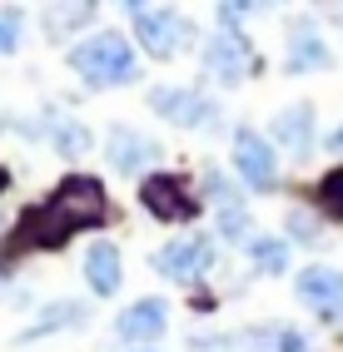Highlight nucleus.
<instances>
[{"label": "nucleus", "instance_id": "obj_1", "mask_svg": "<svg viewBox=\"0 0 343 352\" xmlns=\"http://www.w3.org/2000/svg\"><path fill=\"white\" fill-rule=\"evenodd\" d=\"M70 69H75L85 85H95V89L134 85V80H140V60H134L129 40L120 30H100V35L80 40L75 50H70Z\"/></svg>", "mask_w": 343, "mask_h": 352}, {"label": "nucleus", "instance_id": "obj_2", "mask_svg": "<svg viewBox=\"0 0 343 352\" xmlns=\"http://www.w3.org/2000/svg\"><path fill=\"white\" fill-rule=\"evenodd\" d=\"M45 214H50V223L65 233V239H70V233H80V228H100V223L110 219L105 184L90 179V174H70L50 199H45Z\"/></svg>", "mask_w": 343, "mask_h": 352}, {"label": "nucleus", "instance_id": "obj_3", "mask_svg": "<svg viewBox=\"0 0 343 352\" xmlns=\"http://www.w3.org/2000/svg\"><path fill=\"white\" fill-rule=\"evenodd\" d=\"M149 109L165 114V120L179 124V129H214L219 124V104L204 95V89H189V85H159V89H149Z\"/></svg>", "mask_w": 343, "mask_h": 352}, {"label": "nucleus", "instance_id": "obj_4", "mask_svg": "<svg viewBox=\"0 0 343 352\" xmlns=\"http://www.w3.org/2000/svg\"><path fill=\"white\" fill-rule=\"evenodd\" d=\"M134 35H140V45L154 55V60H169V55H179L185 45H194V25L179 10H169V6H145L140 15H134Z\"/></svg>", "mask_w": 343, "mask_h": 352}, {"label": "nucleus", "instance_id": "obj_5", "mask_svg": "<svg viewBox=\"0 0 343 352\" xmlns=\"http://www.w3.org/2000/svg\"><path fill=\"white\" fill-rule=\"evenodd\" d=\"M214 268V243L194 233V239H174L154 253V273H165L169 283H199L204 273Z\"/></svg>", "mask_w": 343, "mask_h": 352}, {"label": "nucleus", "instance_id": "obj_6", "mask_svg": "<svg viewBox=\"0 0 343 352\" xmlns=\"http://www.w3.org/2000/svg\"><path fill=\"white\" fill-rule=\"evenodd\" d=\"M140 204L154 219H165V223H189L199 214V199L189 194V184L179 174H149L140 184Z\"/></svg>", "mask_w": 343, "mask_h": 352}, {"label": "nucleus", "instance_id": "obj_7", "mask_svg": "<svg viewBox=\"0 0 343 352\" xmlns=\"http://www.w3.org/2000/svg\"><path fill=\"white\" fill-rule=\"evenodd\" d=\"M204 69H209L219 85H239V80H249V69H254V50H249V40L239 30H219L204 45Z\"/></svg>", "mask_w": 343, "mask_h": 352}, {"label": "nucleus", "instance_id": "obj_8", "mask_svg": "<svg viewBox=\"0 0 343 352\" xmlns=\"http://www.w3.org/2000/svg\"><path fill=\"white\" fill-rule=\"evenodd\" d=\"M234 169L249 189H273L279 184V164H273V144L254 129H239L234 134Z\"/></svg>", "mask_w": 343, "mask_h": 352}, {"label": "nucleus", "instance_id": "obj_9", "mask_svg": "<svg viewBox=\"0 0 343 352\" xmlns=\"http://www.w3.org/2000/svg\"><path fill=\"white\" fill-rule=\"evenodd\" d=\"M105 154L114 164V174H140V169H149V164L159 159V144L149 134H140L134 124H114L110 139H105Z\"/></svg>", "mask_w": 343, "mask_h": 352}, {"label": "nucleus", "instance_id": "obj_10", "mask_svg": "<svg viewBox=\"0 0 343 352\" xmlns=\"http://www.w3.org/2000/svg\"><path fill=\"white\" fill-rule=\"evenodd\" d=\"M165 327H169V308L159 298H140L114 318V338L120 342H154V338H165Z\"/></svg>", "mask_w": 343, "mask_h": 352}, {"label": "nucleus", "instance_id": "obj_11", "mask_svg": "<svg viewBox=\"0 0 343 352\" xmlns=\"http://www.w3.org/2000/svg\"><path fill=\"white\" fill-rule=\"evenodd\" d=\"M289 75H309V69H329L333 55H329V45L324 35L313 30V20H293L289 25Z\"/></svg>", "mask_w": 343, "mask_h": 352}, {"label": "nucleus", "instance_id": "obj_12", "mask_svg": "<svg viewBox=\"0 0 343 352\" xmlns=\"http://www.w3.org/2000/svg\"><path fill=\"white\" fill-rule=\"evenodd\" d=\"M293 288H299V298L309 302V308H318L324 318H338V308H343V273L338 268H318L313 263V268L299 273Z\"/></svg>", "mask_w": 343, "mask_h": 352}, {"label": "nucleus", "instance_id": "obj_13", "mask_svg": "<svg viewBox=\"0 0 343 352\" xmlns=\"http://www.w3.org/2000/svg\"><path fill=\"white\" fill-rule=\"evenodd\" d=\"M273 144H284L289 154L313 149V104H289L273 114Z\"/></svg>", "mask_w": 343, "mask_h": 352}, {"label": "nucleus", "instance_id": "obj_14", "mask_svg": "<svg viewBox=\"0 0 343 352\" xmlns=\"http://www.w3.org/2000/svg\"><path fill=\"white\" fill-rule=\"evenodd\" d=\"M85 278H90V288H95L100 298H114V288H120V278H125L120 248H114V243H90V253H85Z\"/></svg>", "mask_w": 343, "mask_h": 352}, {"label": "nucleus", "instance_id": "obj_15", "mask_svg": "<svg viewBox=\"0 0 343 352\" xmlns=\"http://www.w3.org/2000/svg\"><path fill=\"white\" fill-rule=\"evenodd\" d=\"M80 322H90V308L85 302H75V298H60V302H50L25 333H20V342H35V338H50V333H65V327H80Z\"/></svg>", "mask_w": 343, "mask_h": 352}, {"label": "nucleus", "instance_id": "obj_16", "mask_svg": "<svg viewBox=\"0 0 343 352\" xmlns=\"http://www.w3.org/2000/svg\"><path fill=\"white\" fill-rule=\"evenodd\" d=\"M90 15H95V0H50V10H45V30L60 40V35L80 30Z\"/></svg>", "mask_w": 343, "mask_h": 352}, {"label": "nucleus", "instance_id": "obj_17", "mask_svg": "<svg viewBox=\"0 0 343 352\" xmlns=\"http://www.w3.org/2000/svg\"><path fill=\"white\" fill-rule=\"evenodd\" d=\"M50 144L65 159H85L90 154V129L80 120H60V114H50Z\"/></svg>", "mask_w": 343, "mask_h": 352}, {"label": "nucleus", "instance_id": "obj_18", "mask_svg": "<svg viewBox=\"0 0 343 352\" xmlns=\"http://www.w3.org/2000/svg\"><path fill=\"white\" fill-rule=\"evenodd\" d=\"M249 258L259 273H284L289 268V243L284 239H249Z\"/></svg>", "mask_w": 343, "mask_h": 352}, {"label": "nucleus", "instance_id": "obj_19", "mask_svg": "<svg viewBox=\"0 0 343 352\" xmlns=\"http://www.w3.org/2000/svg\"><path fill=\"white\" fill-rule=\"evenodd\" d=\"M313 199H318V208H324L329 219H338V223H343V164H338V169H329L324 179H318Z\"/></svg>", "mask_w": 343, "mask_h": 352}, {"label": "nucleus", "instance_id": "obj_20", "mask_svg": "<svg viewBox=\"0 0 343 352\" xmlns=\"http://www.w3.org/2000/svg\"><path fill=\"white\" fill-rule=\"evenodd\" d=\"M249 214H244V204H229V208H219V233L229 243H249Z\"/></svg>", "mask_w": 343, "mask_h": 352}, {"label": "nucleus", "instance_id": "obj_21", "mask_svg": "<svg viewBox=\"0 0 343 352\" xmlns=\"http://www.w3.org/2000/svg\"><path fill=\"white\" fill-rule=\"evenodd\" d=\"M20 25H25V15H20L15 6L0 10V55H10L15 45H20Z\"/></svg>", "mask_w": 343, "mask_h": 352}, {"label": "nucleus", "instance_id": "obj_22", "mask_svg": "<svg viewBox=\"0 0 343 352\" xmlns=\"http://www.w3.org/2000/svg\"><path fill=\"white\" fill-rule=\"evenodd\" d=\"M273 352H309V338L299 327H273Z\"/></svg>", "mask_w": 343, "mask_h": 352}, {"label": "nucleus", "instance_id": "obj_23", "mask_svg": "<svg viewBox=\"0 0 343 352\" xmlns=\"http://www.w3.org/2000/svg\"><path fill=\"white\" fill-rule=\"evenodd\" d=\"M254 10V0H219V20H224V30H239V20Z\"/></svg>", "mask_w": 343, "mask_h": 352}, {"label": "nucleus", "instance_id": "obj_24", "mask_svg": "<svg viewBox=\"0 0 343 352\" xmlns=\"http://www.w3.org/2000/svg\"><path fill=\"white\" fill-rule=\"evenodd\" d=\"M289 233H293L299 243H313V239H318V223L304 214V208H293V214H289Z\"/></svg>", "mask_w": 343, "mask_h": 352}, {"label": "nucleus", "instance_id": "obj_25", "mask_svg": "<svg viewBox=\"0 0 343 352\" xmlns=\"http://www.w3.org/2000/svg\"><path fill=\"white\" fill-rule=\"evenodd\" d=\"M329 149H333V154H343V124H338V129L329 134Z\"/></svg>", "mask_w": 343, "mask_h": 352}, {"label": "nucleus", "instance_id": "obj_26", "mask_svg": "<svg viewBox=\"0 0 343 352\" xmlns=\"http://www.w3.org/2000/svg\"><path fill=\"white\" fill-rule=\"evenodd\" d=\"M114 6H125V10H134V15H140V10H145V0H114Z\"/></svg>", "mask_w": 343, "mask_h": 352}, {"label": "nucleus", "instance_id": "obj_27", "mask_svg": "<svg viewBox=\"0 0 343 352\" xmlns=\"http://www.w3.org/2000/svg\"><path fill=\"white\" fill-rule=\"evenodd\" d=\"M259 6H284V0H254V10H259Z\"/></svg>", "mask_w": 343, "mask_h": 352}, {"label": "nucleus", "instance_id": "obj_28", "mask_svg": "<svg viewBox=\"0 0 343 352\" xmlns=\"http://www.w3.org/2000/svg\"><path fill=\"white\" fill-rule=\"evenodd\" d=\"M0 189H6V169H0Z\"/></svg>", "mask_w": 343, "mask_h": 352}, {"label": "nucleus", "instance_id": "obj_29", "mask_svg": "<svg viewBox=\"0 0 343 352\" xmlns=\"http://www.w3.org/2000/svg\"><path fill=\"white\" fill-rule=\"evenodd\" d=\"M338 318H343V308H338Z\"/></svg>", "mask_w": 343, "mask_h": 352}]
</instances>
